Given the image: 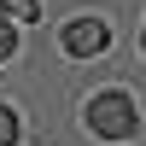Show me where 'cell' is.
Here are the masks:
<instances>
[{"label":"cell","mask_w":146,"mask_h":146,"mask_svg":"<svg viewBox=\"0 0 146 146\" xmlns=\"http://www.w3.org/2000/svg\"><path fill=\"white\" fill-rule=\"evenodd\" d=\"M0 18H12V23H35V18H41V0H0Z\"/></svg>","instance_id":"3957f363"},{"label":"cell","mask_w":146,"mask_h":146,"mask_svg":"<svg viewBox=\"0 0 146 146\" xmlns=\"http://www.w3.org/2000/svg\"><path fill=\"white\" fill-rule=\"evenodd\" d=\"M12 53H18V23L0 18V58H12Z\"/></svg>","instance_id":"277c9868"},{"label":"cell","mask_w":146,"mask_h":146,"mask_svg":"<svg viewBox=\"0 0 146 146\" xmlns=\"http://www.w3.org/2000/svg\"><path fill=\"white\" fill-rule=\"evenodd\" d=\"M88 129L100 140H129L140 129V111H135V100H129L123 88H105V94L88 100Z\"/></svg>","instance_id":"6da1fadb"},{"label":"cell","mask_w":146,"mask_h":146,"mask_svg":"<svg viewBox=\"0 0 146 146\" xmlns=\"http://www.w3.org/2000/svg\"><path fill=\"white\" fill-rule=\"evenodd\" d=\"M140 53H146V29H140Z\"/></svg>","instance_id":"8992f818"},{"label":"cell","mask_w":146,"mask_h":146,"mask_svg":"<svg viewBox=\"0 0 146 146\" xmlns=\"http://www.w3.org/2000/svg\"><path fill=\"white\" fill-rule=\"evenodd\" d=\"M12 140H18V111L0 105V146H12Z\"/></svg>","instance_id":"5b68a950"},{"label":"cell","mask_w":146,"mask_h":146,"mask_svg":"<svg viewBox=\"0 0 146 146\" xmlns=\"http://www.w3.org/2000/svg\"><path fill=\"white\" fill-rule=\"evenodd\" d=\"M105 47H111V29H105V18H70V23H64V53L94 58V53H105Z\"/></svg>","instance_id":"7a4b0ae2"}]
</instances>
